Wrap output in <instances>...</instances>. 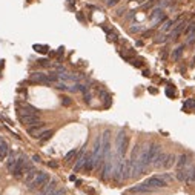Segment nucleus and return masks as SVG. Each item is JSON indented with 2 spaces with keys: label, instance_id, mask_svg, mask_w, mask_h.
Listing matches in <instances>:
<instances>
[{
  "label": "nucleus",
  "instance_id": "nucleus-1",
  "mask_svg": "<svg viewBox=\"0 0 195 195\" xmlns=\"http://www.w3.org/2000/svg\"><path fill=\"white\" fill-rule=\"evenodd\" d=\"M115 144H117V155L125 158L126 155V151H128V146H129V137L126 135L125 131H120L118 135H117V140H115Z\"/></svg>",
  "mask_w": 195,
  "mask_h": 195
},
{
  "label": "nucleus",
  "instance_id": "nucleus-2",
  "mask_svg": "<svg viewBox=\"0 0 195 195\" xmlns=\"http://www.w3.org/2000/svg\"><path fill=\"white\" fill-rule=\"evenodd\" d=\"M48 183H49V175L46 172H39L37 177L34 178V181L28 186L29 190H35V189H43Z\"/></svg>",
  "mask_w": 195,
  "mask_h": 195
},
{
  "label": "nucleus",
  "instance_id": "nucleus-3",
  "mask_svg": "<svg viewBox=\"0 0 195 195\" xmlns=\"http://www.w3.org/2000/svg\"><path fill=\"white\" fill-rule=\"evenodd\" d=\"M28 164V157L25 155V154H20L18 157H17V161H15V164H14V167H12V175L15 177V178H18V177H22V174H23V169H25V166Z\"/></svg>",
  "mask_w": 195,
  "mask_h": 195
},
{
  "label": "nucleus",
  "instance_id": "nucleus-4",
  "mask_svg": "<svg viewBox=\"0 0 195 195\" xmlns=\"http://www.w3.org/2000/svg\"><path fill=\"white\" fill-rule=\"evenodd\" d=\"M112 166H114V157H108L105 158L103 163V170H102V180H108L112 175Z\"/></svg>",
  "mask_w": 195,
  "mask_h": 195
},
{
  "label": "nucleus",
  "instance_id": "nucleus-5",
  "mask_svg": "<svg viewBox=\"0 0 195 195\" xmlns=\"http://www.w3.org/2000/svg\"><path fill=\"white\" fill-rule=\"evenodd\" d=\"M18 120H20V123L25 125V126H35V125L42 123L39 115H18Z\"/></svg>",
  "mask_w": 195,
  "mask_h": 195
},
{
  "label": "nucleus",
  "instance_id": "nucleus-6",
  "mask_svg": "<svg viewBox=\"0 0 195 195\" xmlns=\"http://www.w3.org/2000/svg\"><path fill=\"white\" fill-rule=\"evenodd\" d=\"M132 177V166H131V161L129 160H125L121 161V181H125L128 178Z\"/></svg>",
  "mask_w": 195,
  "mask_h": 195
},
{
  "label": "nucleus",
  "instance_id": "nucleus-7",
  "mask_svg": "<svg viewBox=\"0 0 195 195\" xmlns=\"http://www.w3.org/2000/svg\"><path fill=\"white\" fill-rule=\"evenodd\" d=\"M17 106H18V115H37L39 114V111L31 105H25V103L18 105L17 103Z\"/></svg>",
  "mask_w": 195,
  "mask_h": 195
},
{
  "label": "nucleus",
  "instance_id": "nucleus-8",
  "mask_svg": "<svg viewBox=\"0 0 195 195\" xmlns=\"http://www.w3.org/2000/svg\"><path fill=\"white\" fill-rule=\"evenodd\" d=\"M146 184L151 186V187H166L167 181L163 180L160 175H155V177H149L148 180H146Z\"/></svg>",
  "mask_w": 195,
  "mask_h": 195
},
{
  "label": "nucleus",
  "instance_id": "nucleus-9",
  "mask_svg": "<svg viewBox=\"0 0 195 195\" xmlns=\"http://www.w3.org/2000/svg\"><path fill=\"white\" fill-rule=\"evenodd\" d=\"M45 131H46L45 123H39V125H35V126H31V128L28 129V134H29L32 138H40V135H42Z\"/></svg>",
  "mask_w": 195,
  "mask_h": 195
},
{
  "label": "nucleus",
  "instance_id": "nucleus-10",
  "mask_svg": "<svg viewBox=\"0 0 195 195\" xmlns=\"http://www.w3.org/2000/svg\"><path fill=\"white\" fill-rule=\"evenodd\" d=\"M31 80L35 82V83H43V85H49V79H48L46 74H43V72H32L31 74Z\"/></svg>",
  "mask_w": 195,
  "mask_h": 195
},
{
  "label": "nucleus",
  "instance_id": "nucleus-11",
  "mask_svg": "<svg viewBox=\"0 0 195 195\" xmlns=\"http://www.w3.org/2000/svg\"><path fill=\"white\" fill-rule=\"evenodd\" d=\"M77 163H76V166H74V172H80V170L83 169V166H85V161H86V152L82 149L80 151V154H79V157H77V160H76Z\"/></svg>",
  "mask_w": 195,
  "mask_h": 195
},
{
  "label": "nucleus",
  "instance_id": "nucleus-12",
  "mask_svg": "<svg viewBox=\"0 0 195 195\" xmlns=\"http://www.w3.org/2000/svg\"><path fill=\"white\" fill-rule=\"evenodd\" d=\"M95 167V163H94V157H92V152H86V161H85V166H83V170L85 172H91V170Z\"/></svg>",
  "mask_w": 195,
  "mask_h": 195
},
{
  "label": "nucleus",
  "instance_id": "nucleus-13",
  "mask_svg": "<svg viewBox=\"0 0 195 195\" xmlns=\"http://www.w3.org/2000/svg\"><path fill=\"white\" fill-rule=\"evenodd\" d=\"M8 154H9V146H8V143H6L5 140L0 138V161H3V160L8 157Z\"/></svg>",
  "mask_w": 195,
  "mask_h": 195
},
{
  "label": "nucleus",
  "instance_id": "nucleus-14",
  "mask_svg": "<svg viewBox=\"0 0 195 195\" xmlns=\"http://www.w3.org/2000/svg\"><path fill=\"white\" fill-rule=\"evenodd\" d=\"M166 157H167V154H164L163 151H160L158 152V155L155 157V160H154V167H157V169H160V167H163L164 166V161H166Z\"/></svg>",
  "mask_w": 195,
  "mask_h": 195
},
{
  "label": "nucleus",
  "instance_id": "nucleus-15",
  "mask_svg": "<svg viewBox=\"0 0 195 195\" xmlns=\"http://www.w3.org/2000/svg\"><path fill=\"white\" fill-rule=\"evenodd\" d=\"M184 26H186V22H180L178 25L175 26V29L172 31V40H178V37L181 35V32H184Z\"/></svg>",
  "mask_w": 195,
  "mask_h": 195
},
{
  "label": "nucleus",
  "instance_id": "nucleus-16",
  "mask_svg": "<svg viewBox=\"0 0 195 195\" xmlns=\"http://www.w3.org/2000/svg\"><path fill=\"white\" fill-rule=\"evenodd\" d=\"M17 157H18V154H17L15 151H9V154H8V161H6V167H8L9 170H12V167H14V164H15V161H17Z\"/></svg>",
  "mask_w": 195,
  "mask_h": 195
},
{
  "label": "nucleus",
  "instance_id": "nucleus-17",
  "mask_svg": "<svg viewBox=\"0 0 195 195\" xmlns=\"http://www.w3.org/2000/svg\"><path fill=\"white\" fill-rule=\"evenodd\" d=\"M57 189V181L55 180H49V183L46 184V187H43V190H42V193L40 195H48V193H51V192H54Z\"/></svg>",
  "mask_w": 195,
  "mask_h": 195
},
{
  "label": "nucleus",
  "instance_id": "nucleus-18",
  "mask_svg": "<svg viewBox=\"0 0 195 195\" xmlns=\"http://www.w3.org/2000/svg\"><path fill=\"white\" fill-rule=\"evenodd\" d=\"M37 174H39V170H37L35 167H34L32 170H29V172L25 175V184H26V186H29V184L34 181V178L37 177Z\"/></svg>",
  "mask_w": 195,
  "mask_h": 195
},
{
  "label": "nucleus",
  "instance_id": "nucleus-19",
  "mask_svg": "<svg viewBox=\"0 0 195 195\" xmlns=\"http://www.w3.org/2000/svg\"><path fill=\"white\" fill-rule=\"evenodd\" d=\"M131 192H152V187L148 186L146 183H143V184H138V186L131 187Z\"/></svg>",
  "mask_w": 195,
  "mask_h": 195
},
{
  "label": "nucleus",
  "instance_id": "nucleus-20",
  "mask_svg": "<svg viewBox=\"0 0 195 195\" xmlns=\"http://www.w3.org/2000/svg\"><path fill=\"white\" fill-rule=\"evenodd\" d=\"M175 155L174 154H167V157H166V161H164V169H169V167H172L174 164H175Z\"/></svg>",
  "mask_w": 195,
  "mask_h": 195
},
{
  "label": "nucleus",
  "instance_id": "nucleus-21",
  "mask_svg": "<svg viewBox=\"0 0 195 195\" xmlns=\"http://www.w3.org/2000/svg\"><path fill=\"white\" fill-rule=\"evenodd\" d=\"M52 135H54V129H46V131L40 135V138H39V140H40L42 143H45V141H48V140H51V137H52Z\"/></svg>",
  "mask_w": 195,
  "mask_h": 195
},
{
  "label": "nucleus",
  "instance_id": "nucleus-22",
  "mask_svg": "<svg viewBox=\"0 0 195 195\" xmlns=\"http://www.w3.org/2000/svg\"><path fill=\"white\" fill-rule=\"evenodd\" d=\"M187 164V155L186 154H181L178 157V161H177V169H184Z\"/></svg>",
  "mask_w": 195,
  "mask_h": 195
},
{
  "label": "nucleus",
  "instance_id": "nucleus-23",
  "mask_svg": "<svg viewBox=\"0 0 195 195\" xmlns=\"http://www.w3.org/2000/svg\"><path fill=\"white\" fill-rule=\"evenodd\" d=\"M76 157H77V149H72V151H69V152L65 155V163H66V164L72 163Z\"/></svg>",
  "mask_w": 195,
  "mask_h": 195
},
{
  "label": "nucleus",
  "instance_id": "nucleus-24",
  "mask_svg": "<svg viewBox=\"0 0 195 195\" xmlns=\"http://www.w3.org/2000/svg\"><path fill=\"white\" fill-rule=\"evenodd\" d=\"M183 51H184V46H183V45H181V46H178V48H175L174 52H172V60H178V59L181 57Z\"/></svg>",
  "mask_w": 195,
  "mask_h": 195
},
{
  "label": "nucleus",
  "instance_id": "nucleus-25",
  "mask_svg": "<svg viewBox=\"0 0 195 195\" xmlns=\"http://www.w3.org/2000/svg\"><path fill=\"white\" fill-rule=\"evenodd\" d=\"M172 25H174V20H169V18H166V20H164V23H163V26H161V31H163V32L170 31Z\"/></svg>",
  "mask_w": 195,
  "mask_h": 195
},
{
  "label": "nucleus",
  "instance_id": "nucleus-26",
  "mask_svg": "<svg viewBox=\"0 0 195 195\" xmlns=\"http://www.w3.org/2000/svg\"><path fill=\"white\" fill-rule=\"evenodd\" d=\"M186 178H187V170H186V169H178V170H177V180L186 181Z\"/></svg>",
  "mask_w": 195,
  "mask_h": 195
},
{
  "label": "nucleus",
  "instance_id": "nucleus-27",
  "mask_svg": "<svg viewBox=\"0 0 195 195\" xmlns=\"http://www.w3.org/2000/svg\"><path fill=\"white\" fill-rule=\"evenodd\" d=\"M186 181H195V167H190L189 170H187V178H186Z\"/></svg>",
  "mask_w": 195,
  "mask_h": 195
},
{
  "label": "nucleus",
  "instance_id": "nucleus-28",
  "mask_svg": "<svg viewBox=\"0 0 195 195\" xmlns=\"http://www.w3.org/2000/svg\"><path fill=\"white\" fill-rule=\"evenodd\" d=\"M192 32H195V22L189 23V25L184 28V34H186V35H189V34H192Z\"/></svg>",
  "mask_w": 195,
  "mask_h": 195
},
{
  "label": "nucleus",
  "instance_id": "nucleus-29",
  "mask_svg": "<svg viewBox=\"0 0 195 195\" xmlns=\"http://www.w3.org/2000/svg\"><path fill=\"white\" fill-rule=\"evenodd\" d=\"M34 49H37L39 52H48V46H40V45H34Z\"/></svg>",
  "mask_w": 195,
  "mask_h": 195
},
{
  "label": "nucleus",
  "instance_id": "nucleus-30",
  "mask_svg": "<svg viewBox=\"0 0 195 195\" xmlns=\"http://www.w3.org/2000/svg\"><path fill=\"white\" fill-rule=\"evenodd\" d=\"M187 45H195V32L187 35Z\"/></svg>",
  "mask_w": 195,
  "mask_h": 195
},
{
  "label": "nucleus",
  "instance_id": "nucleus-31",
  "mask_svg": "<svg viewBox=\"0 0 195 195\" xmlns=\"http://www.w3.org/2000/svg\"><path fill=\"white\" fill-rule=\"evenodd\" d=\"M62 105L63 106H69L71 105V99H69V97H65V95L62 97Z\"/></svg>",
  "mask_w": 195,
  "mask_h": 195
},
{
  "label": "nucleus",
  "instance_id": "nucleus-32",
  "mask_svg": "<svg viewBox=\"0 0 195 195\" xmlns=\"http://www.w3.org/2000/svg\"><path fill=\"white\" fill-rule=\"evenodd\" d=\"M65 193H66V190H65V189H59V190L55 189L54 192H51V193H48V195H65Z\"/></svg>",
  "mask_w": 195,
  "mask_h": 195
},
{
  "label": "nucleus",
  "instance_id": "nucleus-33",
  "mask_svg": "<svg viewBox=\"0 0 195 195\" xmlns=\"http://www.w3.org/2000/svg\"><path fill=\"white\" fill-rule=\"evenodd\" d=\"M37 63H39L40 66H49V60H48V59H40Z\"/></svg>",
  "mask_w": 195,
  "mask_h": 195
},
{
  "label": "nucleus",
  "instance_id": "nucleus-34",
  "mask_svg": "<svg viewBox=\"0 0 195 195\" xmlns=\"http://www.w3.org/2000/svg\"><path fill=\"white\" fill-rule=\"evenodd\" d=\"M166 39H167V37H166L164 34H163V35H158V37L155 39V43H163V42H166Z\"/></svg>",
  "mask_w": 195,
  "mask_h": 195
},
{
  "label": "nucleus",
  "instance_id": "nucleus-35",
  "mask_svg": "<svg viewBox=\"0 0 195 195\" xmlns=\"http://www.w3.org/2000/svg\"><path fill=\"white\" fill-rule=\"evenodd\" d=\"M132 65H134L135 68H141V66H143V60H134Z\"/></svg>",
  "mask_w": 195,
  "mask_h": 195
},
{
  "label": "nucleus",
  "instance_id": "nucleus-36",
  "mask_svg": "<svg viewBox=\"0 0 195 195\" xmlns=\"http://www.w3.org/2000/svg\"><path fill=\"white\" fill-rule=\"evenodd\" d=\"M186 106L193 109V108H195V100H187V102H186Z\"/></svg>",
  "mask_w": 195,
  "mask_h": 195
},
{
  "label": "nucleus",
  "instance_id": "nucleus-37",
  "mask_svg": "<svg viewBox=\"0 0 195 195\" xmlns=\"http://www.w3.org/2000/svg\"><path fill=\"white\" fill-rule=\"evenodd\" d=\"M118 2H120V0H108L106 3H108V6H115Z\"/></svg>",
  "mask_w": 195,
  "mask_h": 195
},
{
  "label": "nucleus",
  "instance_id": "nucleus-38",
  "mask_svg": "<svg viewBox=\"0 0 195 195\" xmlns=\"http://www.w3.org/2000/svg\"><path fill=\"white\" fill-rule=\"evenodd\" d=\"M85 102H86V103H91V94H89L88 91L85 92Z\"/></svg>",
  "mask_w": 195,
  "mask_h": 195
},
{
  "label": "nucleus",
  "instance_id": "nucleus-39",
  "mask_svg": "<svg viewBox=\"0 0 195 195\" xmlns=\"http://www.w3.org/2000/svg\"><path fill=\"white\" fill-rule=\"evenodd\" d=\"M163 180H166V181H170V180H172V177H170L169 174H163V175H160Z\"/></svg>",
  "mask_w": 195,
  "mask_h": 195
},
{
  "label": "nucleus",
  "instance_id": "nucleus-40",
  "mask_svg": "<svg viewBox=\"0 0 195 195\" xmlns=\"http://www.w3.org/2000/svg\"><path fill=\"white\" fill-rule=\"evenodd\" d=\"M48 166H49V167H57L59 164H57L55 161H49V163H48Z\"/></svg>",
  "mask_w": 195,
  "mask_h": 195
},
{
  "label": "nucleus",
  "instance_id": "nucleus-41",
  "mask_svg": "<svg viewBox=\"0 0 195 195\" xmlns=\"http://www.w3.org/2000/svg\"><path fill=\"white\" fill-rule=\"evenodd\" d=\"M109 40H117V34H109Z\"/></svg>",
  "mask_w": 195,
  "mask_h": 195
},
{
  "label": "nucleus",
  "instance_id": "nucleus-42",
  "mask_svg": "<svg viewBox=\"0 0 195 195\" xmlns=\"http://www.w3.org/2000/svg\"><path fill=\"white\" fill-rule=\"evenodd\" d=\"M149 35H152V31H146V32H143V37H149Z\"/></svg>",
  "mask_w": 195,
  "mask_h": 195
},
{
  "label": "nucleus",
  "instance_id": "nucleus-43",
  "mask_svg": "<svg viewBox=\"0 0 195 195\" xmlns=\"http://www.w3.org/2000/svg\"><path fill=\"white\" fill-rule=\"evenodd\" d=\"M32 160L37 161V163H40V157H39V155H32Z\"/></svg>",
  "mask_w": 195,
  "mask_h": 195
},
{
  "label": "nucleus",
  "instance_id": "nucleus-44",
  "mask_svg": "<svg viewBox=\"0 0 195 195\" xmlns=\"http://www.w3.org/2000/svg\"><path fill=\"white\" fill-rule=\"evenodd\" d=\"M106 2H108V0H106Z\"/></svg>",
  "mask_w": 195,
  "mask_h": 195
}]
</instances>
